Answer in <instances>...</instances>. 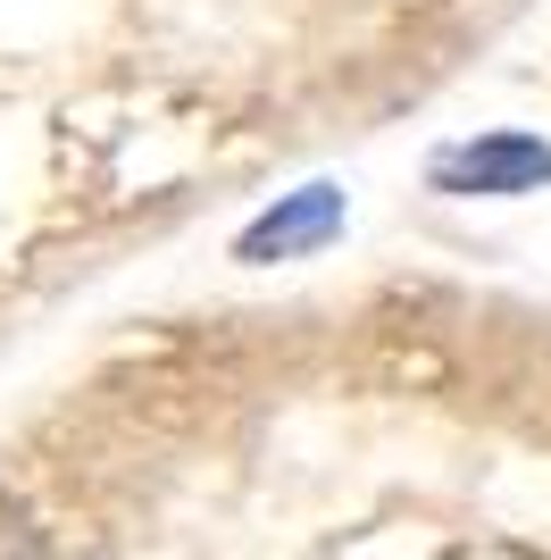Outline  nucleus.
Segmentation results:
<instances>
[{
	"instance_id": "nucleus-1",
	"label": "nucleus",
	"mask_w": 551,
	"mask_h": 560,
	"mask_svg": "<svg viewBox=\"0 0 551 560\" xmlns=\"http://www.w3.org/2000/svg\"><path fill=\"white\" fill-rule=\"evenodd\" d=\"M435 192H459V201H518V192H543L551 185V142L543 135H518V126H493V135H468L452 151H435Z\"/></svg>"
},
{
	"instance_id": "nucleus-2",
	"label": "nucleus",
	"mask_w": 551,
	"mask_h": 560,
	"mask_svg": "<svg viewBox=\"0 0 551 560\" xmlns=\"http://www.w3.org/2000/svg\"><path fill=\"white\" fill-rule=\"evenodd\" d=\"M335 234H343V185H301V192H284L276 210H259L251 226L234 234V259L268 268V259L318 252V243H335Z\"/></svg>"
}]
</instances>
